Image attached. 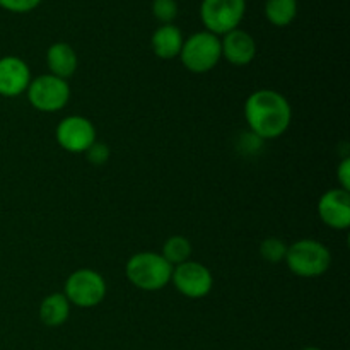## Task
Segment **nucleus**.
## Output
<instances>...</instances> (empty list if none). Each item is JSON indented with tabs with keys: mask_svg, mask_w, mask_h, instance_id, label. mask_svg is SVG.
Returning <instances> with one entry per match:
<instances>
[{
	"mask_svg": "<svg viewBox=\"0 0 350 350\" xmlns=\"http://www.w3.org/2000/svg\"><path fill=\"white\" fill-rule=\"evenodd\" d=\"M26 96L29 105L36 111L57 113L70 101V85L65 79L43 74L40 77L31 79Z\"/></svg>",
	"mask_w": 350,
	"mask_h": 350,
	"instance_id": "nucleus-5",
	"label": "nucleus"
},
{
	"mask_svg": "<svg viewBox=\"0 0 350 350\" xmlns=\"http://www.w3.org/2000/svg\"><path fill=\"white\" fill-rule=\"evenodd\" d=\"M287 253V245L279 238H267L260 245V255L269 263L284 262Z\"/></svg>",
	"mask_w": 350,
	"mask_h": 350,
	"instance_id": "nucleus-18",
	"label": "nucleus"
},
{
	"mask_svg": "<svg viewBox=\"0 0 350 350\" xmlns=\"http://www.w3.org/2000/svg\"><path fill=\"white\" fill-rule=\"evenodd\" d=\"M221 53L234 67H245L255 60L256 43L252 34L238 27L222 36Z\"/></svg>",
	"mask_w": 350,
	"mask_h": 350,
	"instance_id": "nucleus-12",
	"label": "nucleus"
},
{
	"mask_svg": "<svg viewBox=\"0 0 350 350\" xmlns=\"http://www.w3.org/2000/svg\"><path fill=\"white\" fill-rule=\"evenodd\" d=\"M167 263L171 267L181 265V263L188 262L191 256V243L188 241L185 236H171L164 241L163 245V253Z\"/></svg>",
	"mask_w": 350,
	"mask_h": 350,
	"instance_id": "nucleus-17",
	"label": "nucleus"
},
{
	"mask_svg": "<svg viewBox=\"0 0 350 350\" xmlns=\"http://www.w3.org/2000/svg\"><path fill=\"white\" fill-rule=\"evenodd\" d=\"M58 146L70 154H84L96 142V129L85 116H65L55 129Z\"/></svg>",
	"mask_w": 350,
	"mask_h": 350,
	"instance_id": "nucleus-9",
	"label": "nucleus"
},
{
	"mask_svg": "<svg viewBox=\"0 0 350 350\" xmlns=\"http://www.w3.org/2000/svg\"><path fill=\"white\" fill-rule=\"evenodd\" d=\"M183 41V33L174 24H163L154 31L152 38H150L154 55L163 60H173V58L180 57Z\"/></svg>",
	"mask_w": 350,
	"mask_h": 350,
	"instance_id": "nucleus-13",
	"label": "nucleus"
},
{
	"mask_svg": "<svg viewBox=\"0 0 350 350\" xmlns=\"http://www.w3.org/2000/svg\"><path fill=\"white\" fill-rule=\"evenodd\" d=\"M301 350H321V349H318V347H304V349H301Z\"/></svg>",
	"mask_w": 350,
	"mask_h": 350,
	"instance_id": "nucleus-23",
	"label": "nucleus"
},
{
	"mask_svg": "<svg viewBox=\"0 0 350 350\" xmlns=\"http://www.w3.org/2000/svg\"><path fill=\"white\" fill-rule=\"evenodd\" d=\"M84 156L85 159H88L91 164H94V166H103V164H106L109 161L111 152H109V147L106 146V144L98 142V140H96V142L85 150Z\"/></svg>",
	"mask_w": 350,
	"mask_h": 350,
	"instance_id": "nucleus-20",
	"label": "nucleus"
},
{
	"mask_svg": "<svg viewBox=\"0 0 350 350\" xmlns=\"http://www.w3.org/2000/svg\"><path fill=\"white\" fill-rule=\"evenodd\" d=\"M246 12V0H202L200 19L205 31L224 36L238 29Z\"/></svg>",
	"mask_w": 350,
	"mask_h": 350,
	"instance_id": "nucleus-7",
	"label": "nucleus"
},
{
	"mask_svg": "<svg viewBox=\"0 0 350 350\" xmlns=\"http://www.w3.org/2000/svg\"><path fill=\"white\" fill-rule=\"evenodd\" d=\"M171 282L176 287L178 293L183 294L188 299H202L211 294L214 287V277L205 265L188 260L181 265L173 267Z\"/></svg>",
	"mask_w": 350,
	"mask_h": 350,
	"instance_id": "nucleus-8",
	"label": "nucleus"
},
{
	"mask_svg": "<svg viewBox=\"0 0 350 350\" xmlns=\"http://www.w3.org/2000/svg\"><path fill=\"white\" fill-rule=\"evenodd\" d=\"M152 14L159 23L173 24L178 16V3L176 0H154Z\"/></svg>",
	"mask_w": 350,
	"mask_h": 350,
	"instance_id": "nucleus-19",
	"label": "nucleus"
},
{
	"mask_svg": "<svg viewBox=\"0 0 350 350\" xmlns=\"http://www.w3.org/2000/svg\"><path fill=\"white\" fill-rule=\"evenodd\" d=\"M70 306L64 293H53L44 297L40 304L41 323L50 328L62 327L70 317Z\"/></svg>",
	"mask_w": 350,
	"mask_h": 350,
	"instance_id": "nucleus-15",
	"label": "nucleus"
},
{
	"mask_svg": "<svg viewBox=\"0 0 350 350\" xmlns=\"http://www.w3.org/2000/svg\"><path fill=\"white\" fill-rule=\"evenodd\" d=\"M338 188L349 191L350 190V157H344L337 167Z\"/></svg>",
	"mask_w": 350,
	"mask_h": 350,
	"instance_id": "nucleus-22",
	"label": "nucleus"
},
{
	"mask_svg": "<svg viewBox=\"0 0 350 350\" xmlns=\"http://www.w3.org/2000/svg\"><path fill=\"white\" fill-rule=\"evenodd\" d=\"M221 58V38L208 31H198L188 36L180 51L183 67L193 74L211 72Z\"/></svg>",
	"mask_w": 350,
	"mask_h": 350,
	"instance_id": "nucleus-4",
	"label": "nucleus"
},
{
	"mask_svg": "<svg viewBox=\"0 0 350 350\" xmlns=\"http://www.w3.org/2000/svg\"><path fill=\"white\" fill-rule=\"evenodd\" d=\"M46 65L51 75L67 81L77 70V53L68 43H53L46 51Z\"/></svg>",
	"mask_w": 350,
	"mask_h": 350,
	"instance_id": "nucleus-14",
	"label": "nucleus"
},
{
	"mask_svg": "<svg viewBox=\"0 0 350 350\" xmlns=\"http://www.w3.org/2000/svg\"><path fill=\"white\" fill-rule=\"evenodd\" d=\"M284 262L294 275L314 279L323 275L330 269L332 253L323 243L317 239H299L287 246Z\"/></svg>",
	"mask_w": 350,
	"mask_h": 350,
	"instance_id": "nucleus-3",
	"label": "nucleus"
},
{
	"mask_svg": "<svg viewBox=\"0 0 350 350\" xmlns=\"http://www.w3.org/2000/svg\"><path fill=\"white\" fill-rule=\"evenodd\" d=\"M125 275L133 287L146 293H156L171 282L173 267L164 260L161 253L140 252L129 258Z\"/></svg>",
	"mask_w": 350,
	"mask_h": 350,
	"instance_id": "nucleus-2",
	"label": "nucleus"
},
{
	"mask_svg": "<svg viewBox=\"0 0 350 350\" xmlns=\"http://www.w3.org/2000/svg\"><path fill=\"white\" fill-rule=\"evenodd\" d=\"M41 0H0V7L14 14H26L36 9Z\"/></svg>",
	"mask_w": 350,
	"mask_h": 350,
	"instance_id": "nucleus-21",
	"label": "nucleus"
},
{
	"mask_svg": "<svg viewBox=\"0 0 350 350\" xmlns=\"http://www.w3.org/2000/svg\"><path fill=\"white\" fill-rule=\"evenodd\" d=\"M31 68L23 58L9 57L0 58V96L2 98H17L29 88Z\"/></svg>",
	"mask_w": 350,
	"mask_h": 350,
	"instance_id": "nucleus-11",
	"label": "nucleus"
},
{
	"mask_svg": "<svg viewBox=\"0 0 350 350\" xmlns=\"http://www.w3.org/2000/svg\"><path fill=\"white\" fill-rule=\"evenodd\" d=\"M245 120L250 133L260 140L282 137L293 122V108L284 94L273 89H258L245 101Z\"/></svg>",
	"mask_w": 350,
	"mask_h": 350,
	"instance_id": "nucleus-1",
	"label": "nucleus"
},
{
	"mask_svg": "<svg viewBox=\"0 0 350 350\" xmlns=\"http://www.w3.org/2000/svg\"><path fill=\"white\" fill-rule=\"evenodd\" d=\"M297 0H267L265 17L277 27H286L296 19Z\"/></svg>",
	"mask_w": 350,
	"mask_h": 350,
	"instance_id": "nucleus-16",
	"label": "nucleus"
},
{
	"mask_svg": "<svg viewBox=\"0 0 350 350\" xmlns=\"http://www.w3.org/2000/svg\"><path fill=\"white\" fill-rule=\"evenodd\" d=\"M318 215L321 222L335 231H344L350 226V193L342 188L325 191L318 200Z\"/></svg>",
	"mask_w": 350,
	"mask_h": 350,
	"instance_id": "nucleus-10",
	"label": "nucleus"
},
{
	"mask_svg": "<svg viewBox=\"0 0 350 350\" xmlns=\"http://www.w3.org/2000/svg\"><path fill=\"white\" fill-rule=\"evenodd\" d=\"M64 294L77 308H94L106 297L105 277L92 269H79L65 280Z\"/></svg>",
	"mask_w": 350,
	"mask_h": 350,
	"instance_id": "nucleus-6",
	"label": "nucleus"
}]
</instances>
